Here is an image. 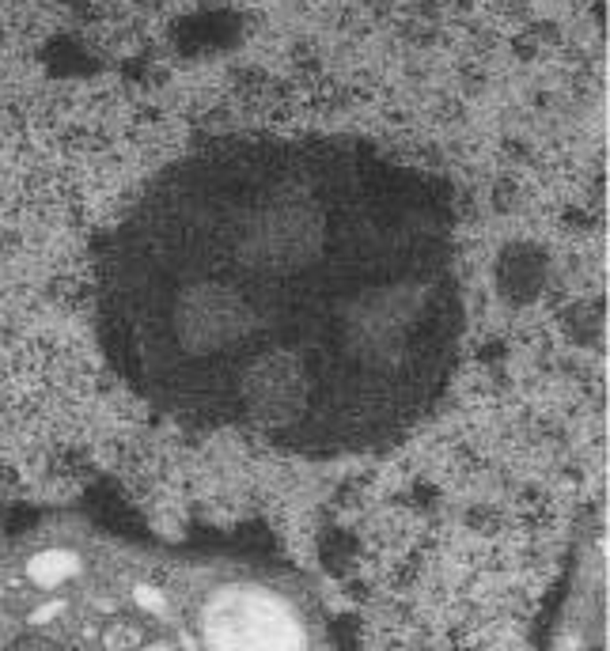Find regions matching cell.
I'll list each match as a JSON object with an SVG mask.
<instances>
[{
    "label": "cell",
    "instance_id": "1",
    "mask_svg": "<svg viewBox=\"0 0 610 651\" xmlns=\"http://www.w3.org/2000/svg\"><path fill=\"white\" fill-rule=\"evenodd\" d=\"M99 330L163 413L357 455L444 394L463 295L448 224L414 186L337 155H228L122 228Z\"/></svg>",
    "mask_w": 610,
    "mask_h": 651
},
{
    "label": "cell",
    "instance_id": "2",
    "mask_svg": "<svg viewBox=\"0 0 610 651\" xmlns=\"http://www.w3.org/2000/svg\"><path fill=\"white\" fill-rule=\"evenodd\" d=\"M209 651H304L292 606L262 587H228L205 614Z\"/></svg>",
    "mask_w": 610,
    "mask_h": 651
},
{
    "label": "cell",
    "instance_id": "3",
    "mask_svg": "<svg viewBox=\"0 0 610 651\" xmlns=\"http://www.w3.org/2000/svg\"><path fill=\"white\" fill-rule=\"evenodd\" d=\"M76 569H80V561L68 553V549H46V553H38L31 561V579H35L38 587H58Z\"/></svg>",
    "mask_w": 610,
    "mask_h": 651
}]
</instances>
